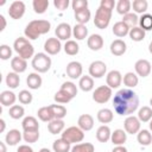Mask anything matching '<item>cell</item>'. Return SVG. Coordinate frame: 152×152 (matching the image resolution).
I'll return each instance as SVG.
<instances>
[{
  "mask_svg": "<svg viewBox=\"0 0 152 152\" xmlns=\"http://www.w3.org/2000/svg\"><path fill=\"white\" fill-rule=\"evenodd\" d=\"M23 139L28 142V144H32V142H36L38 139H39V129L38 131H24L23 133Z\"/></svg>",
  "mask_w": 152,
  "mask_h": 152,
  "instance_id": "obj_49",
  "label": "cell"
},
{
  "mask_svg": "<svg viewBox=\"0 0 152 152\" xmlns=\"http://www.w3.org/2000/svg\"><path fill=\"white\" fill-rule=\"evenodd\" d=\"M44 50L48 55H57L62 50V44L58 38H48L44 43Z\"/></svg>",
  "mask_w": 152,
  "mask_h": 152,
  "instance_id": "obj_11",
  "label": "cell"
},
{
  "mask_svg": "<svg viewBox=\"0 0 152 152\" xmlns=\"http://www.w3.org/2000/svg\"><path fill=\"white\" fill-rule=\"evenodd\" d=\"M77 125L83 132L90 131L94 127V119L90 114H82L77 120Z\"/></svg>",
  "mask_w": 152,
  "mask_h": 152,
  "instance_id": "obj_17",
  "label": "cell"
},
{
  "mask_svg": "<svg viewBox=\"0 0 152 152\" xmlns=\"http://www.w3.org/2000/svg\"><path fill=\"white\" fill-rule=\"evenodd\" d=\"M21 127L24 131H38L39 124L34 116H26L21 122Z\"/></svg>",
  "mask_w": 152,
  "mask_h": 152,
  "instance_id": "obj_30",
  "label": "cell"
},
{
  "mask_svg": "<svg viewBox=\"0 0 152 152\" xmlns=\"http://www.w3.org/2000/svg\"><path fill=\"white\" fill-rule=\"evenodd\" d=\"M13 49L14 51L18 53L19 57L24 58V59H28V58H33L34 55V48L33 45L30 43V40L26 37H19L14 40L13 43Z\"/></svg>",
  "mask_w": 152,
  "mask_h": 152,
  "instance_id": "obj_3",
  "label": "cell"
},
{
  "mask_svg": "<svg viewBox=\"0 0 152 152\" xmlns=\"http://www.w3.org/2000/svg\"><path fill=\"white\" fill-rule=\"evenodd\" d=\"M90 15L91 14H90V11L88 8L78 11V12H75V19H76L77 24H82V25H86L89 21Z\"/></svg>",
  "mask_w": 152,
  "mask_h": 152,
  "instance_id": "obj_44",
  "label": "cell"
},
{
  "mask_svg": "<svg viewBox=\"0 0 152 152\" xmlns=\"http://www.w3.org/2000/svg\"><path fill=\"white\" fill-rule=\"evenodd\" d=\"M112 152H128V151H127V148H126L125 146L120 145V146H115V147L112 150Z\"/></svg>",
  "mask_w": 152,
  "mask_h": 152,
  "instance_id": "obj_57",
  "label": "cell"
},
{
  "mask_svg": "<svg viewBox=\"0 0 152 152\" xmlns=\"http://www.w3.org/2000/svg\"><path fill=\"white\" fill-rule=\"evenodd\" d=\"M132 7V2L129 0H119L116 2V12L121 15H126L127 13H129Z\"/></svg>",
  "mask_w": 152,
  "mask_h": 152,
  "instance_id": "obj_40",
  "label": "cell"
},
{
  "mask_svg": "<svg viewBox=\"0 0 152 152\" xmlns=\"http://www.w3.org/2000/svg\"><path fill=\"white\" fill-rule=\"evenodd\" d=\"M37 115L44 122H50V121H52L55 119V115H53L52 109H51L50 106H45V107L39 108L38 112H37Z\"/></svg>",
  "mask_w": 152,
  "mask_h": 152,
  "instance_id": "obj_28",
  "label": "cell"
},
{
  "mask_svg": "<svg viewBox=\"0 0 152 152\" xmlns=\"http://www.w3.org/2000/svg\"><path fill=\"white\" fill-rule=\"evenodd\" d=\"M100 6L109 10V11H113V8H114V6H116V4L114 0H101Z\"/></svg>",
  "mask_w": 152,
  "mask_h": 152,
  "instance_id": "obj_55",
  "label": "cell"
},
{
  "mask_svg": "<svg viewBox=\"0 0 152 152\" xmlns=\"http://www.w3.org/2000/svg\"><path fill=\"white\" fill-rule=\"evenodd\" d=\"M122 21L126 23V24L132 28V27H135V26L139 24V18H138V15H137L135 13L129 12V13H127L126 15H124Z\"/></svg>",
  "mask_w": 152,
  "mask_h": 152,
  "instance_id": "obj_48",
  "label": "cell"
},
{
  "mask_svg": "<svg viewBox=\"0 0 152 152\" xmlns=\"http://www.w3.org/2000/svg\"><path fill=\"white\" fill-rule=\"evenodd\" d=\"M0 125H1V127H0V132L2 133V132L5 131V127H6V124H5V120H4V119H0Z\"/></svg>",
  "mask_w": 152,
  "mask_h": 152,
  "instance_id": "obj_59",
  "label": "cell"
},
{
  "mask_svg": "<svg viewBox=\"0 0 152 152\" xmlns=\"http://www.w3.org/2000/svg\"><path fill=\"white\" fill-rule=\"evenodd\" d=\"M63 49H64L65 53L69 55V56H75V55H77L78 51H80L78 44H77L75 40H71V39H69L68 42H65Z\"/></svg>",
  "mask_w": 152,
  "mask_h": 152,
  "instance_id": "obj_39",
  "label": "cell"
},
{
  "mask_svg": "<svg viewBox=\"0 0 152 152\" xmlns=\"http://www.w3.org/2000/svg\"><path fill=\"white\" fill-rule=\"evenodd\" d=\"M129 30H131V27L126 23H124L122 20L115 23L114 26H113V33L119 38H122V37L127 36L129 33Z\"/></svg>",
  "mask_w": 152,
  "mask_h": 152,
  "instance_id": "obj_22",
  "label": "cell"
},
{
  "mask_svg": "<svg viewBox=\"0 0 152 152\" xmlns=\"http://www.w3.org/2000/svg\"><path fill=\"white\" fill-rule=\"evenodd\" d=\"M110 137H112V132H110V128L107 125H102L97 128L96 139L100 142H107L108 140H110Z\"/></svg>",
  "mask_w": 152,
  "mask_h": 152,
  "instance_id": "obj_25",
  "label": "cell"
},
{
  "mask_svg": "<svg viewBox=\"0 0 152 152\" xmlns=\"http://www.w3.org/2000/svg\"><path fill=\"white\" fill-rule=\"evenodd\" d=\"M18 100H19V102L23 103V104H28V103L32 102L33 96H32V94H31L28 90H25V89H24V90L19 91V94H18Z\"/></svg>",
  "mask_w": 152,
  "mask_h": 152,
  "instance_id": "obj_50",
  "label": "cell"
},
{
  "mask_svg": "<svg viewBox=\"0 0 152 152\" xmlns=\"http://www.w3.org/2000/svg\"><path fill=\"white\" fill-rule=\"evenodd\" d=\"M64 121L61 119H53L48 124V129L51 134H59L64 131Z\"/></svg>",
  "mask_w": 152,
  "mask_h": 152,
  "instance_id": "obj_29",
  "label": "cell"
},
{
  "mask_svg": "<svg viewBox=\"0 0 152 152\" xmlns=\"http://www.w3.org/2000/svg\"><path fill=\"white\" fill-rule=\"evenodd\" d=\"M127 50V45L122 39H115L110 44V52L114 56H122Z\"/></svg>",
  "mask_w": 152,
  "mask_h": 152,
  "instance_id": "obj_19",
  "label": "cell"
},
{
  "mask_svg": "<svg viewBox=\"0 0 152 152\" xmlns=\"http://www.w3.org/2000/svg\"><path fill=\"white\" fill-rule=\"evenodd\" d=\"M113 107L119 115H131L139 107V97L129 88L120 89L113 97Z\"/></svg>",
  "mask_w": 152,
  "mask_h": 152,
  "instance_id": "obj_1",
  "label": "cell"
},
{
  "mask_svg": "<svg viewBox=\"0 0 152 152\" xmlns=\"http://www.w3.org/2000/svg\"><path fill=\"white\" fill-rule=\"evenodd\" d=\"M55 34L59 40H69V38L72 34V28L68 23H61L57 25L55 30Z\"/></svg>",
  "mask_w": 152,
  "mask_h": 152,
  "instance_id": "obj_12",
  "label": "cell"
},
{
  "mask_svg": "<svg viewBox=\"0 0 152 152\" xmlns=\"http://www.w3.org/2000/svg\"><path fill=\"white\" fill-rule=\"evenodd\" d=\"M0 20H1V23H2V25H1V27H0V31H4L5 27H6V19H5V17H4L2 14L0 15Z\"/></svg>",
  "mask_w": 152,
  "mask_h": 152,
  "instance_id": "obj_58",
  "label": "cell"
},
{
  "mask_svg": "<svg viewBox=\"0 0 152 152\" xmlns=\"http://www.w3.org/2000/svg\"><path fill=\"white\" fill-rule=\"evenodd\" d=\"M19 83H20L19 74H17V72H14V71L7 74V76H6V84H7L8 88L15 89V88H18Z\"/></svg>",
  "mask_w": 152,
  "mask_h": 152,
  "instance_id": "obj_37",
  "label": "cell"
},
{
  "mask_svg": "<svg viewBox=\"0 0 152 152\" xmlns=\"http://www.w3.org/2000/svg\"><path fill=\"white\" fill-rule=\"evenodd\" d=\"M137 140L141 146H148L152 142V134L148 129H140L137 134Z\"/></svg>",
  "mask_w": 152,
  "mask_h": 152,
  "instance_id": "obj_32",
  "label": "cell"
},
{
  "mask_svg": "<svg viewBox=\"0 0 152 152\" xmlns=\"http://www.w3.org/2000/svg\"><path fill=\"white\" fill-rule=\"evenodd\" d=\"M32 6H33V11L37 14H43L46 12L49 7V0H33Z\"/></svg>",
  "mask_w": 152,
  "mask_h": 152,
  "instance_id": "obj_43",
  "label": "cell"
},
{
  "mask_svg": "<svg viewBox=\"0 0 152 152\" xmlns=\"http://www.w3.org/2000/svg\"><path fill=\"white\" fill-rule=\"evenodd\" d=\"M87 45L91 51H99L103 46V38L97 33L90 34L89 38L87 39Z\"/></svg>",
  "mask_w": 152,
  "mask_h": 152,
  "instance_id": "obj_16",
  "label": "cell"
},
{
  "mask_svg": "<svg viewBox=\"0 0 152 152\" xmlns=\"http://www.w3.org/2000/svg\"><path fill=\"white\" fill-rule=\"evenodd\" d=\"M96 118L97 120L101 122V124H109L113 121V118H114V114L110 109L108 108H102L97 112L96 114Z\"/></svg>",
  "mask_w": 152,
  "mask_h": 152,
  "instance_id": "obj_31",
  "label": "cell"
},
{
  "mask_svg": "<svg viewBox=\"0 0 152 152\" xmlns=\"http://www.w3.org/2000/svg\"><path fill=\"white\" fill-rule=\"evenodd\" d=\"M72 36L77 40H83L88 36V28H87V26L86 25H82V24H76L72 27Z\"/></svg>",
  "mask_w": 152,
  "mask_h": 152,
  "instance_id": "obj_33",
  "label": "cell"
},
{
  "mask_svg": "<svg viewBox=\"0 0 152 152\" xmlns=\"http://www.w3.org/2000/svg\"><path fill=\"white\" fill-rule=\"evenodd\" d=\"M129 38L133 40V42H141L144 38H145V34L146 32L140 27V26H135V27H132L129 30Z\"/></svg>",
  "mask_w": 152,
  "mask_h": 152,
  "instance_id": "obj_36",
  "label": "cell"
},
{
  "mask_svg": "<svg viewBox=\"0 0 152 152\" xmlns=\"http://www.w3.org/2000/svg\"><path fill=\"white\" fill-rule=\"evenodd\" d=\"M8 114H10V116H11L12 119L18 120V119H20V118L24 116L25 109H24V107L20 106V104H14V106H12V107L10 108Z\"/></svg>",
  "mask_w": 152,
  "mask_h": 152,
  "instance_id": "obj_45",
  "label": "cell"
},
{
  "mask_svg": "<svg viewBox=\"0 0 152 152\" xmlns=\"http://www.w3.org/2000/svg\"><path fill=\"white\" fill-rule=\"evenodd\" d=\"M150 129H151V132H152V119H151V121H150Z\"/></svg>",
  "mask_w": 152,
  "mask_h": 152,
  "instance_id": "obj_63",
  "label": "cell"
},
{
  "mask_svg": "<svg viewBox=\"0 0 152 152\" xmlns=\"http://www.w3.org/2000/svg\"><path fill=\"white\" fill-rule=\"evenodd\" d=\"M95 147L91 142H81L71 147V152H94Z\"/></svg>",
  "mask_w": 152,
  "mask_h": 152,
  "instance_id": "obj_46",
  "label": "cell"
},
{
  "mask_svg": "<svg viewBox=\"0 0 152 152\" xmlns=\"http://www.w3.org/2000/svg\"><path fill=\"white\" fill-rule=\"evenodd\" d=\"M0 152H6V145L4 141H0Z\"/></svg>",
  "mask_w": 152,
  "mask_h": 152,
  "instance_id": "obj_60",
  "label": "cell"
},
{
  "mask_svg": "<svg viewBox=\"0 0 152 152\" xmlns=\"http://www.w3.org/2000/svg\"><path fill=\"white\" fill-rule=\"evenodd\" d=\"M110 18H112V11H109V10H107L104 7L99 6V8L96 10V13H95L94 24H95V26L97 28L104 30L109 25Z\"/></svg>",
  "mask_w": 152,
  "mask_h": 152,
  "instance_id": "obj_5",
  "label": "cell"
},
{
  "mask_svg": "<svg viewBox=\"0 0 152 152\" xmlns=\"http://www.w3.org/2000/svg\"><path fill=\"white\" fill-rule=\"evenodd\" d=\"M140 125H141L140 120L138 119V116H134V115L127 116L124 122L125 131L128 134H138V132L140 131Z\"/></svg>",
  "mask_w": 152,
  "mask_h": 152,
  "instance_id": "obj_10",
  "label": "cell"
},
{
  "mask_svg": "<svg viewBox=\"0 0 152 152\" xmlns=\"http://www.w3.org/2000/svg\"><path fill=\"white\" fill-rule=\"evenodd\" d=\"M72 99H74V97H72L68 91H65V90H63V89H59V90L55 94V96H53V100H55L57 103H68V102H70Z\"/></svg>",
  "mask_w": 152,
  "mask_h": 152,
  "instance_id": "obj_41",
  "label": "cell"
},
{
  "mask_svg": "<svg viewBox=\"0 0 152 152\" xmlns=\"http://www.w3.org/2000/svg\"><path fill=\"white\" fill-rule=\"evenodd\" d=\"M78 87H80L81 90H83L86 93L93 90L94 89V80H93V77L90 75L82 76L80 78V81H78Z\"/></svg>",
  "mask_w": 152,
  "mask_h": 152,
  "instance_id": "obj_27",
  "label": "cell"
},
{
  "mask_svg": "<svg viewBox=\"0 0 152 152\" xmlns=\"http://www.w3.org/2000/svg\"><path fill=\"white\" fill-rule=\"evenodd\" d=\"M52 113L55 115V119H61L63 120V118L66 115V108L63 104H50Z\"/></svg>",
  "mask_w": 152,
  "mask_h": 152,
  "instance_id": "obj_47",
  "label": "cell"
},
{
  "mask_svg": "<svg viewBox=\"0 0 152 152\" xmlns=\"http://www.w3.org/2000/svg\"><path fill=\"white\" fill-rule=\"evenodd\" d=\"M71 7H72L74 12L86 10V8H88V1L87 0H74L71 2Z\"/></svg>",
  "mask_w": 152,
  "mask_h": 152,
  "instance_id": "obj_53",
  "label": "cell"
},
{
  "mask_svg": "<svg viewBox=\"0 0 152 152\" xmlns=\"http://www.w3.org/2000/svg\"><path fill=\"white\" fill-rule=\"evenodd\" d=\"M139 25L140 27L146 32L152 30V14L145 13L139 18Z\"/></svg>",
  "mask_w": 152,
  "mask_h": 152,
  "instance_id": "obj_42",
  "label": "cell"
},
{
  "mask_svg": "<svg viewBox=\"0 0 152 152\" xmlns=\"http://www.w3.org/2000/svg\"><path fill=\"white\" fill-rule=\"evenodd\" d=\"M26 83H27L30 89L34 90V89L40 88V86L43 83V80H42V77L38 72H31V74H28L27 78H26Z\"/></svg>",
  "mask_w": 152,
  "mask_h": 152,
  "instance_id": "obj_24",
  "label": "cell"
},
{
  "mask_svg": "<svg viewBox=\"0 0 152 152\" xmlns=\"http://www.w3.org/2000/svg\"><path fill=\"white\" fill-rule=\"evenodd\" d=\"M134 70L138 76L147 77L151 72V63L147 59H138L134 64Z\"/></svg>",
  "mask_w": 152,
  "mask_h": 152,
  "instance_id": "obj_14",
  "label": "cell"
},
{
  "mask_svg": "<svg viewBox=\"0 0 152 152\" xmlns=\"http://www.w3.org/2000/svg\"><path fill=\"white\" fill-rule=\"evenodd\" d=\"M25 4L23 1H13L11 5H10V8H8V15L14 19V20H18L20 18H23V15L25 14Z\"/></svg>",
  "mask_w": 152,
  "mask_h": 152,
  "instance_id": "obj_9",
  "label": "cell"
},
{
  "mask_svg": "<svg viewBox=\"0 0 152 152\" xmlns=\"http://www.w3.org/2000/svg\"><path fill=\"white\" fill-rule=\"evenodd\" d=\"M121 82H122V75L119 70H112L106 76V83L112 89L119 88L121 86Z\"/></svg>",
  "mask_w": 152,
  "mask_h": 152,
  "instance_id": "obj_13",
  "label": "cell"
},
{
  "mask_svg": "<svg viewBox=\"0 0 152 152\" xmlns=\"http://www.w3.org/2000/svg\"><path fill=\"white\" fill-rule=\"evenodd\" d=\"M61 89L68 91L72 97H75V96L77 95V87H76V84L72 83V82H69V81L64 82V83L61 86Z\"/></svg>",
  "mask_w": 152,
  "mask_h": 152,
  "instance_id": "obj_51",
  "label": "cell"
},
{
  "mask_svg": "<svg viewBox=\"0 0 152 152\" xmlns=\"http://www.w3.org/2000/svg\"><path fill=\"white\" fill-rule=\"evenodd\" d=\"M39 152H51L49 148H46V147H43V148H40L39 150Z\"/></svg>",
  "mask_w": 152,
  "mask_h": 152,
  "instance_id": "obj_61",
  "label": "cell"
},
{
  "mask_svg": "<svg viewBox=\"0 0 152 152\" xmlns=\"http://www.w3.org/2000/svg\"><path fill=\"white\" fill-rule=\"evenodd\" d=\"M88 70H89V75L93 78H101L104 76L107 71V65L102 61H94L90 63Z\"/></svg>",
  "mask_w": 152,
  "mask_h": 152,
  "instance_id": "obj_8",
  "label": "cell"
},
{
  "mask_svg": "<svg viewBox=\"0 0 152 152\" xmlns=\"http://www.w3.org/2000/svg\"><path fill=\"white\" fill-rule=\"evenodd\" d=\"M150 104H151V107H152V97H151V100H150Z\"/></svg>",
  "mask_w": 152,
  "mask_h": 152,
  "instance_id": "obj_64",
  "label": "cell"
},
{
  "mask_svg": "<svg viewBox=\"0 0 152 152\" xmlns=\"http://www.w3.org/2000/svg\"><path fill=\"white\" fill-rule=\"evenodd\" d=\"M122 81H124V84H125L127 88H134V87H137L138 83H139L138 75L134 74V72H131V71H129V72H126V74L124 75Z\"/></svg>",
  "mask_w": 152,
  "mask_h": 152,
  "instance_id": "obj_34",
  "label": "cell"
},
{
  "mask_svg": "<svg viewBox=\"0 0 152 152\" xmlns=\"http://www.w3.org/2000/svg\"><path fill=\"white\" fill-rule=\"evenodd\" d=\"M50 28H51L50 21H48L45 19H37V20H31L26 25L24 33H25V37L27 39L34 40L39 36L48 33L50 31Z\"/></svg>",
  "mask_w": 152,
  "mask_h": 152,
  "instance_id": "obj_2",
  "label": "cell"
},
{
  "mask_svg": "<svg viewBox=\"0 0 152 152\" xmlns=\"http://www.w3.org/2000/svg\"><path fill=\"white\" fill-rule=\"evenodd\" d=\"M52 150L53 152H70L71 151V144L66 141L63 138H59L53 141L52 144Z\"/></svg>",
  "mask_w": 152,
  "mask_h": 152,
  "instance_id": "obj_23",
  "label": "cell"
},
{
  "mask_svg": "<svg viewBox=\"0 0 152 152\" xmlns=\"http://www.w3.org/2000/svg\"><path fill=\"white\" fill-rule=\"evenodd\" d=\"M138 119L140 122H148L152 119V108L148 106H144L138 112Z\"/></svg>",
  "mask_w": 152,
  "mask_h": 152,
  "instance_id": "obj_38",
  "label": "cell"
},
{
  "mask_svg": "<svg viewBox=\"0 0 152 152\" xmlns=\"http://www.w3.org/2000/svg\"><path fill=\"white\" fill-rule=\"evenodd\" d=\"M23 135L21 133L18 131V129H10L7 133H6V137H5V142L10 146H15L17 144L20 142Z\"/></svg>",
  "mask_w": 152,
  "mask_h": 152,
  "instance_id": "obj_20",
  "label": "cell"
},
{
  "mask_svg": "<svg viewBox=\"0 0 152 152\" xmlns=\"http://www.w3.org/2000/svg\"><path fill=\"white\" fill-rule=\"evenodd\" d=\"M15 100H17V96H15V94H14L13 91H11V90H4V91L0 94V102H1V104L5 106V107H10V106L12 107V106H14Z\"/></svg>",
  "mask_w": 152,
  "mask_h": 152,
  "instance_id": "obj_21",
  "label": "cell"
},
{
  "mask_svg": "<svg viewBox=\"0 0 152 152\" xmlns=\"http://www.w3.org/2000/svg\"><path fill=\"white\" fill-rule=\"evenodd\" d=\"M11 57H12V49L6 44L0 45V58L2 61H7Z\"/></svg>",
  "mask_w": 152,
  "mask_h": 152,
  "instance_id": "obj_52",
  "label": "cell"
},
{
  "mask_svg": "<svg viewBox=\"0 0 152 152\" xmlns=\"http://www.w3.org/2000/svg\"><path fill=\"white\" fill-rule=\"evenodd\" d=\"M132 7H133V11L139 14H145L147 8H148V2L146 0H133L132 2Z\"/></svg>",
  "mask_w": 152,
  "mask_h": 152,
  "instance_id": "obj_35",
  "label": "cell"
},
{
  "mask_svg": "<svg viewBox=\"0 0 152 152\" xmlns=\"http://www.w3.org/2000/svg\"><path fill=\"white\" fill-rule=\"evenodd\" d=\"M82 71H83V68H82V64H81L80 62L72 61V62L68 63V65H66V75H68L71 80L81 78Z\"/></svg>",
  "mask_w": 152,
  "mask_h": 152,
  "instance_id": "obj_15",
  "label": "cell"
},
{
  "mask_svg": "<svg viewBox=\"0 0 152 152\" xmlns=\"http://www.w3.org/2000/svg\"><path fill=\"white\" fill-rule=\"evenodd\" d=\"M112 97V88L108 86H100L93 93V100L96 103H106Z\"/></svg>",
  "mask_w": 152,
  "mask_h": 152,
  "instance_id": "obj_7",
  "label": "cell"
},
{
  "mask_svg": "<svg viewBox=\"0 0 152 152\" xmlns=\"http://www.w3.org/2000/svg\"><path fill=\"white\" fill-rule=\"evenodd\" d=\"M148 51H150V53L152 55V42H151L150 45H148Z\"/></svg>",
  "mask_w": 152,
  "mask_h": 152,
  "instance_id": "obj_62",
  "label": "cell"
},
{
  "mask_svg": "<svg viewBox=\"0 0 152 152\" xmlns=\"http://www.w3.org/2000/svg\"><path fill=\"white\" fill-rule=\"evenodd\" d=\"M110 140H112V142L115 146L124 145L126 142V140H127V133H126V131H124V129H115L112 133Z\"/></svg>",
  "mask_w": 152,
  "mask_h": 152,
  "instance_id": "obj_26",
  "label": "cell"
},
{
  "mask_svg": "<svg viewBox=\"0 0 152 152\" xmlns=\"http://www.w3.org/2000/svg\"><path fill=\"white\" fill-rule=\"evenodd\" d=\"M51 58L48 56V53L38 52L33 56L31 65L32 68L39 74V72H46L51 68Z\"/></svg>",
  "mask_w": 152,
  "mask_h": 152,
  "instance_id": "obj_4",
  "label": "cell"
},
{
  "mask_svg": "<svg viewBox=\"0 0 152 152\" xmlns=\"http://www.w3.org/2000/svg\"><path fill=\"white\" fill-rule=\"evenodd\" d=\"M69 0H55L53 1V5H55V7L57 8V10H59V11H64V10H66L68 8V6H69Z\"/></svg>",
  "mask_w": 152,
  "mask_h": 152,
  "instance_id": "obj_54",
  "label": "cell"
},
{
  "mask_svg": "<svg viewBox=\"0 0 152 152\" xmlns=\"http://www.w3.org/2000/svg\"><path fill=\"white\" fill-rule=\"evenodd\" d=\"M63 139H65L66 141H69L70 144H76V142H81L84 139V132L78 127V126H70L66 129H64L62 133Z\"/></svg>",
  "mask_w": 152,
  "mask_h": 152,
  "instance_id": "obj_6",
  "label": "cell"
},
{
  "mask_svg": "<svg viewBox=\"0 0 152 152\" xmlns=\"http://www.w3.org/2000/svg\"><path fill=\"white\" fill-rule=\"evenodd\" d=\"M11 68H12V70H13L14 72L21 74V72H24V71L26 70V68H27V62H26V59H24V58H21V57H19V56L13 57V58L11 59Z\"/></svg>",
  "mask_w": 152,
  "mask_h": 152,
  "instance_id": "obj_18",
  "label": "cell"
},
{
  "mask_svg": "<svg viewBox=\"0 0 152 152\" xmlns=\"http://www.w3.org/2000/svg\"><path fill=\"white\" fill-rule=\"evenodd\" d=\"M17 152H33V148L28 145H20L17 150Z\"/></svg>",
  "mask_w": 152,
  "mask_h": 152,
  "instance_id": "obj_56",
  "label": "cell"
}]
</instances>
